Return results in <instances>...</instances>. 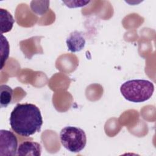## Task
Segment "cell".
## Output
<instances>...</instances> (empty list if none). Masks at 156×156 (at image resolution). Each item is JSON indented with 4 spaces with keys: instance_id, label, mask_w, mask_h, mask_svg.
<instances>
[{
    "instance_id": "cell-1",
    "label": "cell",
    "mask_w": 156,
    "mask_h": 156,
    "mask_svg": "<svg viewBox=\"0 0 156 156\" xmlns=\"http://www.w3.org/2000/svg\"><path fill=\"white\" fill-rule=\"evenodd\" d=\"M10 125L18 135L29 137L41 130L43 118L40 109L33 104H18L10 116Z\"/></svg>"
},
{
    "instance_id": "cell-2",
    "label": "cell",
    "mask_w": 156,
    "mask_h": 156,
    "mask_svg": "<svg viewBox=\"0 0 156 156\" xmlns=\"http://www.w3.org/2000/svg\"><path fill=\"white\" fill-rule=\"evenodd\" d=\"M120 91L123 97L130 102H143L152 97L154 91V85L148 80H129L121 85Z\"/></svg>"
},
{
    "instance_id": "cell-3",
    "label": "cell",
    "mask_w": 156,
    "mask_h": 156,
    "mask_svg": "<svg viewBox=\"0 0 156 156\" xmlns=\"http://www.w3.org/2000/svg\"><path fill=\"white\" fill-rule=\"evenodd\" d=\"M60 140L65 149L74 153H78L82 151L87 144L85 131L74 126L63 127L60 132Z\"/></svg>"
},
{
    "instance_id": "cell-4",
    "label": "cell",
    "mask_w": 156,
    "mask_h": 156,
    "mask_svg": "<svg viewBox=\"0 0 156 156\" xmlns=\"http://www.w3.org/2000/svg\"><path fill=\"white\" fill-rule=\"evenodd\" d=\"M18 140L15 134L8 130H0V155H16Z\"/></svg>"
},
{
    "instance_id": "cell-5",
    "label": "cell",
    "mask_w": 156,
    "mask_h": 156,
    "mask_svg": "<svg viewBox=\"0 0 156 156\" xmlns=\"http://www.w3.org/2000/svg\"><path fill=\"white\" fill-rule=\"evenodd\" d=\"M85 43L83 34L77 30L72 32L66 40L68 49L71 52L80 51L84 48Z\"/></svg>"
},
{
    "instance_id": "cell-6",
    "label": "cell",
    "mask_w": 156,
    "mask_h": 156,
    "mask_svg": "<svg viewBox=\"0 0 156 156\" xmlns=\"http://www.w3.org/2000/svg\"><path fill=\"white\" fill-rule=\"evenodd\" d=\"M41 154L40 144L35 141H26L21 143L18 147L17 155L40 156Z\"/></svg>"
},
{
    "instance_id": "cell-7",
    "label": "cell",
    "mask_w": 156,
    "mask_h": 156,
    "mask_svg": "<svg viewBox=\"0 0 156 156\" xmlns=\"http://www.w3.org/2000/svg\"><path fill=\"white\" fill-rule=\"evenodd\" d=\"M0 19L1 34L10 31L15 23L11 13L6 9L0 8Z\"/></svg>"
},
{
    "instance_id": "cell-8",
    "label": "cell",
    "mask_w": 156,
    "mask_h": 156,
    "mask_svg": "<svg viewBox=\"0 0 156 156\" xmlns=\"http://www.w3.org/2000/svg\"><path fill=\"white\" fill-rule=\"evenodd\" d=\"M13 90L10 87L5 84L0 86V105L1 108L7 107L12 99Z\"/></svg>"
},
{
    "instance_id": "cell-9",
    "label": "cell",
    "mask_w": 156,
    "mask_h": 156,
    "mask_svg": "<svg viewBox=\"0 0 156 156\" xmlns=\"http://www.w3.org/2000/svg\"><path fill=\"white\" fill-rule=\"evenodd\" d=\"M10 46L8 40L2 34H1V69H2L9 58Z\"/></svg>"
},
{
    "instance_id": "cell-10",
    "label": "cell",
    "mask_w": 156,
    "mask_h": 156,
    "mask_svg": "<svg viewBox=\"0 0 156 156\" xmlns=\"http://www.w3.org/2000/svg\"><path fill=\"white\" fill-rule=\"evenodd\" d=\"M49 1H42L41 4L38 5L37 1H32L30 3V7L33 12L38 15H43L48 10L49 7Z\"/></svg>"
}]
</instances>
